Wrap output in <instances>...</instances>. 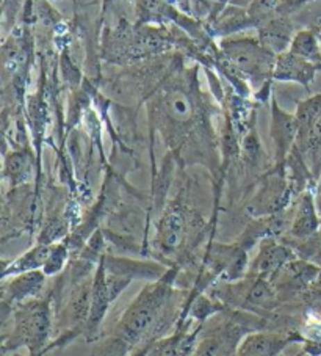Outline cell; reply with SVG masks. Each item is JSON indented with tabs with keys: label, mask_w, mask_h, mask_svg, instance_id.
<instances>
[{
	"label": "cell",
	"mask_w": 321,
	"mask_h": 356,
	"mask_svg": "<svg viewBox=\"0 0 321 356\" xmlns=\"http://www.w3.org/2000/svg\"><path fill=\"white\" fill-rule=\"evenodd\" d=\"M176 275L177 270L171 268L162 280L146 284L122 312L115 334L124 337L133 348L140 342H154V336L168 327L170 308L176 305V292L172 291Z\"/></svg>",
	"instance_id": "6da1fadb"
},
{
	"label": "cell",
	"mask_w": 321,
	"mask_h": 356,
	"mask_svg": "<svg viewBox=\"0 0 321 356\" xmlns=\"http://www.w3.org/2000/svg\"><path fill=\"white\" fill-rule=\"evenodd\" d=\"M51 298H30L11 306V334L3 336V348L27 347L30 356H40L51 347Z\"/></svg>",
	"instance_id": "7a4b0ae2"
},
{
	"label": "cell",
	"mask_w": 321,
	"mask_h": 356,
	"mask_svg": "<svg viewBox=\"0 0 321 356\" xmlns=\"http://www.w3.org/2000/svg\"><path fill=\"white\" fill-rule=\"evenodd\" d=\"M220 51L227 63L232 65L251 85L261 91L273 81L276 55L262 46L258 38L251 36H226L220 42Z\"/></svg>",
	"instance_id": "3957f363"
},
{
	"label": "cell",
	"mask_w": 321,
	"mask_h": 356,
	"mask_svg": "<svg viewBox=\"0 0 321 356\" xmlns=\"http://www.w3.org/2000/svg\"><path fill=\"white\" fill-rule=\"evenodd\" d=\"M171 35L157 29H116L105 51L110 63H129L168 51Z\"/></svg>",
	"instance_id": "277c9868"
},
{
	"label": "cell",
	"mask_w": 321,
	"mask_h": 356,
	"mask_svg": "<svg viewBox=\"0 0 321 356\" xmlns=\"http://www.w3.org/2000/svg\"><path fill=\"white\" fill-rule=\"evenodd\" d=\"M261 317L254 314H243L236 312L229 317V321L218 323L210 333L202 336L199 342H196V347L190 356H236L240 343L245 339V336L254 333L258 325H265Z\"/></svg>",
	"instance_id": "5b68a950"
},
{
	"label": "cell",
	"mask_w": 321,
	"mask_h": 356,
	"mask_svg": "<svg viewBox=\"0 0 321 356\" xmlns=\"http://www.w3.org/2000/svg\"><path fill=\"white\" fill-rule=\"evenodd\" d=\"M187 211L179 201H172L166 206L158 222L156 247L162 253H174L176 250L182 247L187 237Z\"/></svg>",
	"instance_id": "8992f818"
},
{
	"label": "cell",
	"mask_w": 321,
	"mask_h": 356,
	"mask_svg": "<svg viewBox=\"0 0 321 356\" xmlns=\"http://www.w3.org/2000/svg\"><path fill=\"white\" fill-rule=\"evenodd\" d=\"M270 132L274 145L276 165H286L298 140V122H296L295 113L292 115L282 110L276 101H273V106H271Z\"/></svg>",
	"instance_id": "52a82bcc"
},
{
	"label": "cell",
	"mask_w": 321,
	"mask_h": 356,
	"mask_svg": "<svg viewBox=\"0 0 321 356\" xmlns=\"http://www.w3.org/2000/svg\"><path fill=\"white\" fill-rule=\"evenodd\" d=\"M293 259H296V256L292 248L279 243L273 236H267L258 245V253L251 264L249 275L271 278Z\"/></svg>",
	"instance_id": "ba28073f"
},
{
	"label": "cell",
	"mask_w": 321,
	"mask_h": 356,
	"mask_svg": "<svg viewBox=\"0 0 321 356\" xmlns=\"http://www.w3.org/2000/svg\"><path fill=\"white\" fill-rule=\"evenodd\" d=\"M302 341L301 334L254 331L245 336L236 356H277L290 342Z\"/></svg>",
	"instance_id": "9c48e42d"
},
{
	"label": "cell",
	"mask_w": 321,
	"mask_h": 356,
	"mask_svg": "<svg viewBox=\"0 0 321 356\" xmlns=\"http://www.w3.org/2000/svg\"><path fill=\"white\" fill-rule=\"evenodd\" d=\"M112 298L107 289V282H105V267L104 264L99 261L94 280H92V291H91V302H90V314L88 321L85 325V339L91 342L99 339V330L104 322L105 316H107L110 305H112Z\"/></svg>",
	"instance_id": "30bf717a"
},
{
	"label": "cell",
	"mask_w": 321,
	"mask_h": 356,
	"mask_svg": "<svg viewBox=\"0 0 321 356\" xmlns=\"http://www.w3.org/2000/svg\"><path fill=\"white\" fill-rule=\"evenodd\" d=\"M46 286V273L42 270L13 275L10 280L5 278L2 284V303L13 306L30 298L41 296Z\"/></svg>",
	"instance_id": "8fae6325"
},
{
	"label": "cell",
	"mask_w": 321,
	"mask_h": 356,
	"mask_svg": "<svg viewBox=\"0 0 321 356\" xmlns=\"http://www.w3.org/2000/svg\"><path fill=\"white\" fill-rule=\"evenodd\" d=\"M101 262L108 273L124 275L132 280L158 281L168 273V268L154 261H138L131 257L101 256Z\"/></svg>",
	"instance_id": "7c38bea8"
},
{
	"label": "cell",
	"mask_w": 321,
	"mask_h": 356,
	"mask_svg": "<svg viewBox=\"0 0 321 356\" xmlns=\"http://www.w3.org/2000/svg\"><path fill=\"white\" fill-rule=\"evenodd\" d=\"M317 71L320 70L311 61L298 57L293 52L286 51L276 55L273 81L298 83L307 88L313 82Z\"/></svg>",
	"instance_id": "4fadbf2b"
},
{
	"label": "cell",
	"mask_w": 321,
	"mask_h": 356,
	"mask_svg": "<svg viewBox=\"0 0 321 356\" xmlns=\"http://www.w3.org/2000/svg\"><path fill=\"white\" fill-rule=\"evenodd\" d=\"M321 220L318 217L317 206H315V198L311 190H304L301 193L298 207L290 226V236L298 238V241H306L317 234L320 229Z\"/></svg>",
	"instance_id": "5bb4252c"
},
{
	"label": "cell",
	"mask_w": 321,
	"mask_h": 356,
	"mask_svg": "<svg viewBox=\"0 0 321 356\" xmlns=\"http://www.w3.org/2000/svg\"><path fill=\"white\" fill-rule=\"evenodd\" d=\"M258 32V41L262 42L263 47H267L270 52L274 55H279L290 49L292 44L295 29L290 21L283 19V17H271L267 22H263L261 27L257 29Z\"/></svg>",
	"instance_id": "9a60e30c"
},
{
	"label": "cell",
	"mask_w": 321,
	"mask_h": 356,
	"mask_svg": "<svg viewBox=\"0 0 321 356\" xmlns=\"http://www.w3.org/2000/svg\"><path fill=\"white\" fill-rule=\"evenodd\" d=\"M321 115V93L313 95L307 99L301 101L296 107V122H298V140H296V148L301 152L304 151L308 135L312 132V127L315 121L318 120Z\"/></svg>",
	"instance_id": "2e32d148"
},
{
	"label": "cell",
	"mask_w": 321,
	"mask_h": 356,
	"mask_svg": "<svg viewBox=\"0 0 321 356\" xmlns=\"http://www.w3.org/2000/svg\"><path fill=\"white\" fill-rule=\"evenodd\" d=\"M52 245L49 243H40L35 245L32 250H28L26 254L17 257L16 261H11L8 266L3 264L2 278H8V276L33 272V270H42L46 266V261L49 254H51Z\"/></svg>",
	"instance_id": "e0dca14e"
},
{
	"label": "cell",
	"mask_w": 321,
	"mask_h": 356,
	"mask_svg": "<svg viewBox=\"0 0 321 356\" xmlns=\"http://www.w3.org/2000/svg\"><path fill=\"white\" fill-rule=\"evenodd\" d=\"M290 52L298 55V57L311 61L321 71V42L313 29H302L295 33Z\"/></svg>",
	"instance_id": "ac0fdd59"
},
{
	"label": "cell",
	"mask_w": 321,
	"mask_h": 356,
	"mask_svg": "<svg viewBox=\"0 0 321 356\" xmlns=\"http://www.w3.org/2000/svg\"><path fill=\"white\" fill-rule=\"evenodd\" d=\"M131 348L133 347L124 339V337L112 333L102 337V339L97 342V346L92 350L91 356H126L131 352Z\"/></svg>",
	"instance_id": "d6986e66"
},
{
	"label": "cell",
	"mask_w": 321,
	"mask_h": 356,
	"mask_svg": "<svg viewBox=\"0 0 321 356\" xmlns=\"http://www.w3.org/2000/svg\"><path fill=\"white\" fill-rule=\"evenodd\" d=\"M30 173V163L24 152H11L5 162V176L11 177V186L26 182Z\"/></svg>",
	"instance_id": "ffe728a7"
},
{
	"label": "cell",
	"mask_w": 321,
	"mask_h": 356,
	"mask_svg": "<svg viewBox=\"0 0 321 356\" xmlns=\"http://www.w3.org/2000/svg\"><path fill=\"white\" fill-rule=\"evenodd\" d=\"M67 261V247L63 243H55L51 248V254H49L46 266L42 268V272L46 276H55L63 270L65 264Z\"/></svg>",
	"instance_id": "44dd1931"
},
{
	"label": "cell",
	"mask_w": 321,
	"mask_h": 356,
	"mask_svg": "<svg viewBox=\"0 0 321 356\" xmlns=\"http://www.w3.org/2000/svg\"><path fill=\"white\" fill-rule=\"evenodd\" d=\"M132 281H133L132 278H127V276H124V275L108 273L107 270H105V282H107V289H108L112 302H116V300L120 298L121 293L124 292L129 286H131Z\"/></svg>",
	"instance_id": "7402d4cb"
},
{
	"label": "cell",
	"mask_w": 321,
	"mask_h": 356,
	"mask_svg": "<svg viewBox=\"0 0 321 356\" xmlns=\"http://www.w3.org/2000/svg\"><path fill=\"white\" fill-rule=\"evenodd\" d=\"M307 298L311 300L313 308H321V272L318 275V278L315 280V282L311 286V289L307 291Z\"/></svg>",
	"instance_id": "603a6c76"
},
{
	"label": "cell",
	"mask_w": 321,
	"mask_h": 356,
	"mask_svg": "<svg viewBox=\"0 0 321 356\" xmlns=\"http://www.w3.org/2000/svg\"><path fill=\"white\" fill-rule=\"evenodd\" d=\"M152 346H154V342H145L143 347L135 348V352L131 356H147V353L152 350Z\"/></svg>",
	"instance_id": "cb8c5ba5"
},
{
	"label": "cell",
	"mask_w": 321,
	"mask_h": 356,
	"mask_svg": "<svg viewBox=\"0 0 321 356\" xmlns=\"http://www.w3.org/2000/svg\"><path fill=\"white\" fill-rule=\"evenodd\" d=\"M313 30H315V33H317V36H318V40H320V42H321V26H317V27H313Z\"/></svg>",
	"instance_id": "d4e9b609"
},
{
	"label": "cell",
	"mask_w": 321,
	"mask_h": 356,
	"mask_svg": "<svg viewBox=\"0 0 321 356\" xmlns=\"http://www.w3.org/2000/svg\"><path fill=\"white\" fill-rule=\"evenodd\" d=\"M317 193L321 195V176H320V179H318V184H317Z\"/></svg>",
	"instance_id": "484cf974"
},
{
	"label": "cell",
	"mask_w": 321,
	"mask_h": 356,
	"mask_svg": "<svg viewBox=\"0 0 321 356\" xmlns=\"http://www.w3.org/2000/svg\"><path fill=\"white\" fill-rule=\"evenodd\" d=\"M13 356H21V355H13Z\"/></svg>",
	"instance_id": "4316f807"
}]
</instances>
